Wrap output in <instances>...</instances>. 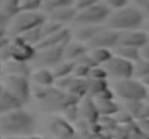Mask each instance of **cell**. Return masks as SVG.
<instances>
[{
	"label": "cell",
	"mask_w": 149,
	"mask_h": 139,
	"mask_svg": "<svg viewBox=\"0 0 149 139\" xmlns=\"http://www.w3.org/2000/svg\"><path fill=\"white\" fill-rule=\"evenodd\" d=\"M145 15L133 4H127L122 9L111 10L110 16L106 20V28L117 32H125L139 29L142 25H145Z\"/></svg>",
	"instance_id": "obj_1"
},
{
	"label": "cell",
	"mask_w": 149,
	"mask_h": 139,
	"mask_svg": "<svg viewBox=\"0 0 149 139\" xmlns=\"http://www.w3.org/2000/svg\"><path fill=\"white\" fill-rule=\"evenodd\" d=\"M32 93L38 100L47 103L52 109H67V107L74 106L78 101V97L72 96L68 92H64V90H61L55 86L44 87V86L33 84Z\"/></svg>",
	"instance_id": "obj_2"
},
{
	"label": "cell",
	"mask_w": 149,
	"mask_h": 139,
	"mask_svg": "<svg viewBox=\"0 0 149 139\" xmlns=\"http://www.w3.org/2000/svg\"><path fill=\"white\" fill-rule=\"evenodd\" d=\"M45 20H47V15L42 12H19L7 22L6 25L7 35L10 38H16L29 29L41 26Z\"/></svg>",
	"instance_id": "obj_3"
},
{
	"label": "cell",
	"mask_w": 149,
	"mask_h": 139,
	"mask_svg": "<svg viewBox=\"0 0 149 139\" xmlns=\"http://www.w3.org/2000/svg\"><path fill=\"white\" fill-rule=\"evenodd\" d=\"M111 92L125 101H142L148 97V87L135 78H126V80H113L110 86Z\"/></svg>",
	"instance_id": "obj_4"
},
{
	"label": "cell",
	"mask_w": 149,
	"mask_h": 139,
	"mask_svg": "<svg viewBox=\"0 0 149 139\" xmlns=\"http://www.w3.org/2000/svg\"><path fill=\"white\" fill-rule=\"evenodd\" d=\"M32 125H33L32 116L23 112L22 109H16L0 115V129L4 132H12V133L28 132L32 129Z\"/></svg>",
	"instance_id": "obj_5"
},
{
	"label": "cell",
	"mask_w": 149,
	"mask_h": 139,
	"mask_svg": "<svg viewBox=\"0 0 149 139\" xmlns=\"http://www.w3.org/2000/svg\"><path fill=\"white\" fill-rule=\"evenodd\" d=\"M111 10L103 3L100 1L97 4L87 7L84 10L77 12L74 23H77L78 26L81 25H100V23H106L107 17L110 16Z\"/></svg>",
	"instance_id": "obj_6"
},
{
	"label": "cell",
	"mask_w": 149,
	"mask_h": 139,
	"mask_svg": "<svg viewBox=\"0 0 149 139\" xmlns=\"http://www.w3.org/2000/svg\"><path fill=\"white\" fill-rule=\"evenodd\" d=\"M3 89L10 94H13L16 98H19L22 103L29 100V96L32 93V87L29 83V77H20V75H3Z\"/></svg>",
	"instance_id": "obj_7"
},
{
	"label": "cell",
	"mask_w": 149,
	"mask_h": 139,
	"mask_svg": "<svg viewBox=\"0 0 149 139\" xmlns=\"http://www.w3.org/2000/svg\"><path fill=\"white\" fill-rule=\"evenodd\" d=\"M107 75L114 78V80H126V78H133L135 77V62L123 59L120 57L113 55L111 59H109L104 65H101Z\"/></svg>",
	"instance_id": "obj_8"
},
{
	"label": "cell",
	"mask_w": 149,
	"mask_h": 139,
	"mask_svg": "<svg viewBox=\"0 0 149 139\" xmlns=\"http://www.w3.org/2000/svg\"><path fill=\"white\" fill-rule=\"evenodd\" d=\"M64 48L65 45L36 49L32 62L39 68H54L56 64H59L64 59Z\"/></svg>",
	"instance_id": "obj_9"
},
{
	"label": "cell",
	"mask_w": 149,
	"mask_h": 139,
	"mask_svg": "<svg viewBox=\"0 0 149 139\" xmlns=\"http://www.w3.org/2000/svg\"><path fill=\"white\" fill-rule=\"evenodd\" d=\"M86 45L88 49H96V48L113 49L116 45H119V32L103 26Z\"/></svg>",
	"instance_id": "obj_10"
},
{
	"label": "cell",
	"mask_w": 149,
	"mask_h": 139,
	"mask_svg": "<svg viewBox=\"0 0 149 139\" xmlns=\"http://www.w3.org/2000/svg\"><path fill=\"white\" fill-rule=\"evenodd\" d=\"M9 48H10V54H12V59H17V61H32L36 49L33 46L28 45L26 42H23L19 36L16 38H12L10 39V44H9Z\"/></svg>",
	"instance_id": "obj_11"
},
{
	"label": "cell",
	"mask_w": 149,
	"mask_h": 139,
	"mask_svg": "<svg viewBox=\"0 0 149 139\" xmlns=\"http://www.w3.org/2000/svg\"><path fill=\"white\" fill-rule=\"evenodd\" d=\"M149 42V35L145 31H139V29H133V31H125V32H119V44L126 46H133L141 49L143 45H146Z\"/></svg>",
	"instance_id": "obj_12"
},
{
	"label": "cell",
	"mask_w": 149,
	"mask_h": 139,
	"mask_svg": "<svg viewBox=\"0 0 149 139\" xmlns=\"http://www.w3.org/2000/svg\"><path fill=\"white\" fill-rule=\"evenodd\" d=\"M71 41V32L68 28H62L61 31L52 34L49 36L42 38V41L35 46V49H42V48H49V46H61V45H67Z\"/></svg>",
	"instance_id": "obj_13"
},
{
	"label": "cell",
	"mask_w": 149,
	"mask_h": 139,
	"mask_svg": "<svg viewBox=\"0 0 149 139\" xmlns=\"http://www.w3.org/2000/svg\"><path fill=\"white\" fill-rule=\"evenodd\" d=\"M1 71L4 75H20V77H31V70L26 62L17 59H9L1 64Z\"/></svg>",
	"instance_id": "obj_14"
},
{
	"label": "cell",
	"mask_w": 149,
	"mask_h": 139,
	"mask_svg": "<svg viewBox=\"0 0 149 139\" xmlns=\"http://www.w3.org/2000/svg\"><path fill=\"white\" fill-rule=\"evenodd\" d=\"M75 15H77V10H75L74 6H64V7H58V9H54V10L48 12L47 17L54 20V22L64 25V23H68V22H74Z\"/></svg>",
	"instance_id": "obj_15"
},
{
	"label": "cell",
	"mask_w": 149,
	"mask_h": 139,
	"mask_svg": "<svg viewBox=\"0 0 149 139\" xmlns=\"http://www.w3.org/2000/svg\"><path fill=\"white\" fill-rule=\"evenodd\" d=\"M88 51V48L86 44L80 42V41H70L65 48H64V59L68 61H77L81 55H84Z\"/></svg>",
	"instance_id": "obj_16"
},
{
	"label": "cell",
	"mask_w": 149,
	"mask_h": 139,
	"mask_svg": "<svg viewBox=\"0 0 149 139\" xmlns=\"http://www.w3.org/2000/svg\"><path fill=\"white\" fill-rule=\"evenodd\" d=\"M31 80L33 81V84L36 86H54L55 83V77L51 68H38L33 73H31Z\"/></svg>",
	"instance_id": "obj_17"
},
{
	"label": "cell",
	"mask_w": 149,
	"mask_h": 139,
	"mask_svg": "<svg viewBox=\"0 0 149 139\" xmlns=\"http://www.w3.org/2000/svg\"><path fill=\"white\" fill-rule=\"evenodd\" d=\"M22 104L23 103L19 98H16L13 94H10L6 90H3V93L0 94V115L16 110V109H20Z\"/></svg>",
	"instance_id": "obj_18"
},
{
	"label": "cell",
	"mask_w": 149,
	"mask_h": 139,
	"mask_svg": "<svg viewBox=\"0 0 149 139\" xmlns=\"http://www.w3.org/2000/svg\"><path fill=\"white\" fill-rule=\"evenodd\" d=\"M101 28L103 26H100V25H81L74 31V38H75V41L87 44Z\"/></svg>",
	"instance_id": "obj_19"
},
{
	"label": "cell",
	"mask_w": 149,
	"mask_h": 139,
	"mask_svg": "<svg viewBox=\"0 0 149 139\" xmlns=\"http://www.w3.org/2000/svg\"><path fill=\"white\" fill-rule=\"evenodd\" d=\"M113 55L116 57H120L123 59H127V61H132V62H136L141 59V51L138 48H133V46H126V45H116L113 49Z\"/></svg>",
	"instance_id": "obj_20"
},
{
	"label": "cell",
	"mask_w": 149,
	"mask_h": 139,
	"mask_svg": "<svg viewBox=\"0 0 149 139\" xmlns=\"http://www.w3.org/2000/svg\"><path fill=\"white\" fill-rule=\"evenodd\" d=\"M75 67V62L74 61H68V59H62L59 64H56L52 70L54 73V77L55 80L56 78H61V77H67V75H71L72 74V70Z\"/></svg>",
	"instance_id": "obj_21"
},
{
	"label": "cell",
	"mask_w": 149,
	"mask_h": 139,
	"mask_svg": "<svg viewBox=\"0 0 149 139\" xmlns=\"http://www.w3.org/2000/svg\"><path fill=\"white\" fill-rule=\"evenodd\" d=\"M96 109L100 115H111L119 110L117 104L113 101V98H94Z\"/></svg>",
	"instance_id": "obj_22"
},
{
	"label": "cell",
	"mask_w": 149,
	"mask_h": 139,
	"mask_svg": "<svg viewBox=\"0 0 149 139\" xmlns=\"http://www.w3.org/2000/svg\"><path fill=\"white\" fill-rule=\"evenodd\" d=\"M19 38H20L23 42H26L28 45H31V46L35 48V46L42 41V31H41V26L23 32L22 35H19Z\"/></svg>",
	"instance_id": "obj_23"
},
{
	"label": "cell",
	"mask_w": 149,
	"mask_h": 139,
	"mask_svg": "<svg viewBox=\"0 0 149 139\" xmlns=\"http://www.w3.org/2000/svg\"><path fill=\"white\" fill-rule=\"evenodd\" d=\"M19 0H1L0 1V13L10 20L13 16L19 13Z\"/></svg>",
	"instance_id": "obj_24"
},
{
	"label": "cell",
	"mask_w": 149,
	"mask_h": 139,
	"mask_svg": "<svg viewBox=\"0 0 149 139\" xmlns=\"http://www.w3.org/2000/svg\"><path fill=\"white\" fill-rule=\"evenodd\" d=\"M88 54L93 57V59L99 64L104 65L109 59L113 58V51L107 49V48H96V49H88Z\"/></svg>",
	"instance_id": "obj_25"
},
{
	"label": "cell",
	"mask_w": 149,
	"mask_h": 139,
	"mask_svg": "<svg viewBox=\"0 0 149 139\" xmlns=\"http://www.w3.org/2000/svg\"><path fill=\"white\" fill-rule=\"evenodd\" d=\"M64 28V25H61V23H58V22H54V20H51L47 17V20L41 25V31H42V38H45V36H49L52 34H55V32H58V31H61Z\"/></svg>",
	"instance_id": "obj_26"
},
{
	"label": "cell",
	"mask_w": 149,
	"mask_h": 139,
	"mask_svg": "<svg viewBox=\"0 0 149 139\" xmlns=\"http://www.w3.org/2000/svg\"><path fill=\"white\" fill-rule=\"evenodd\" d=\"M75 0H44L42 3V10L44 12H51L54 9L58 7H64V6H72Z\"/></svg>",
	"instance_id": "obj_27"
},
{
	"label": "cell",
	"mask_w": 149,
	"mask_h": 139,
	"mask_svg": "<svg viewBox=\"0 0 149 139\" xmlns=\"http://www.w3.org/2000/svg\"><path fill=\"white\" fill-rule=\"evenodd\" d=\"M44 0H19V10L20 12H38L42 9Z\"/></svg>",
	"instance_id": "obj_28"
},
{
	"label": "cell",
	"mask_w": 149,
	"mask_h": 139,
	"mask_svg": "<svg viewBox=\"0 0 149 139\" xmlns=\"http://www.w3.org/2000/svg\"><path fill=\"white\" fill-rule=\"evenodd\" d=\"M146 75H149V61L141 58L139 61L135 62V77L142 80Z\"/></svg>",
	"instance_id": "obj_29"
},
{
	"label": "cell",
	"mask_w": 149,
	"mask_h": 139,
	"mask_svg": "<svg viewBox=\"0 0 149 139\" xmlns=\"http://www.w3.org/2000/svg\"><path fill=\"white\" fill-rule=\"evenodd\" d=\"M125 104H126V109L133 115V116H138L139 117V115H141V112H142V109H143V101H125Z\"/></svg>",
	"instance_id": "obj_30"
},
{
	"label": "cell",
	"mask_w": 149,
	"mask_h": 139,
	"mask_svg": "<svg viewBox=\"0 0 149 139\" xmlns=\"http://www.w3.org/2000/svg\"><path fill=\"white\" fill-rule=\"evenodd\" d=\"M107 77H109V75H107L106 70H104L101 65L91 68L90 73H88V78H90V80H106Z\"/></svg>",
	"instance_id": "obj_31"
},
{
	"label": "cell",
	"mask_w": 149,
	"mask_h": 139,
	"mask_svg": "<svg viewBox=\"0 0 149 139\" xmlns=\"http://www.w3.org/2000/svg\"><path fill=\"white\" fill-rule=\"evenodd\" d=\"M77 64H81V65H86V67H88V68H94V67H99V64L93 59V57L88 54V51L84 54V55H81L77 61H75Z\"/></svg>",
	"instance_id": "obj_32"
},
{
	"label": "cell",
	"mask_w": 149,
	"mask_h": 139,
	"mask_svg": "<svg viewBox=\"0 0 149 139\" xmlns=\"http://www.w3.org/2000/svg\"><path fill=\"white\" fill-rule=\"evenodd\" d=\"M91 68L86 67V65H81V64H77L75 62V67L72 70V75L77 77V78H88V73H90Z\"/></svg>",
	"instance_id": "obj_33"
},
{
	"label": "cell",
	"mask_w": 149,
	"mask_h": 139,
	"mask_svg": "<svg viewBox=\"0 0 149 139\" xmlns=\"http://www.w3.org/2000/svg\"><path fill=\"white\" fill-rule=\"evenodd\" d=\"M97 3H100V0H75L72 6L75 7L77 12H80V10H84L87 7H91V6H94Z\"/></svg>",
	"instance_id": "obj_34"
},
{
	"label": "cell",
	"mask_w": 149,
	"mask_h": 139,
	"mask_svg": "<svg viewBox=\"0 0 149 139\" xmlns=\"http://www.w3.org/2000/svg\"><path fill=\"white\" fill-rule=\"evenodd\" d=\"M103 3H104L110 10H117V9H122V7L127 6L129 0H103Z\"/></svg>",
	"instance_id": "obj_35"
},
{
	"label": "cell",
	"mask_w": 149,
	"mask_h": 139,
	"mask_svg": "<svg viewBox=\"0 0 149 139\" xmlns=\"http://www.w3.org/2000/svg\"><path fill=\"white\" fill-rule=\"evenodd\" d=\"M132 1H133L135 7H138L143 15L149 16V0H132Z\"/></svg>",
	"instance_id": "obj_36"
},
{
	"label": "cell",
	"mask_w": 149,
	"mask_h": 139,
	"mask_svg": "<svg viewBox=\"0 0 149 139\" xmlns=\"http://www.w3.org/2000/svg\"><path fill=\"white\" fill-rule=\"evenodd\" d=\"M9 59H12V54H10L9 45H6L4 48L0 49V62L3 64V62H6V61H9Z\"/></svg>",
	"instance_id": "obj_37"
},
{
	"label": "cell",
	"mask_w": 149,
	"mask_h": 139,
	"mask_svg": "<svg viewBox=\"0 0 149 139\" xmlns=\"http://www.w3.org/2000/svg\"><path fill=\"white\" fill-rule=\"evenodd\" d=\"M139 51H141V58H142V59H148L149 61V42L146 45L142 46Z\"/></svg>",
	"instance_id": "obj_38"
},
{
	"label": "cell",
	"mask_w": 149,
	"mask_h": 139,
	"mask_svg": "<svg viewBox=\"0 0 149 139\" xmlns=\"http://www.w3.org/2000/svg\"><path fill=\"white\" fill-rule=\"evenodd\" d=\"M10 39H12V38L7 36V35H6V36H0V49L4 48L6 45H9V44H10Z\"/></svg>",
	"instance_id": "obj_39"
},
{
	"label": "cell",
	"mask_w": 149,
	"mask_h": 139,
	"mask_svg": "<svg viewBox=\"0 0 149 139\" xmlns=\"http://www.w3.org/2000/svg\"><path fill=\"white\" fill-rule=\"evenodd\" d=\"M7 35V29H6V25H0V36H6ZM9 36V35H7Z\"/></svg>",
	"instance_id": "obj_40"
},
{
	"label": "cell",
	"mask_w": 149,
	"mask_h": 139,
	"mask_svg": "<svg viewBox=\"0 0 149 139\" xmlns=\"http://www.w3.org/2000/svg\"><path fill=\"white\" fill-rule=\"evenodd\" d=\"M7 22H9V20H7V17H6L4 15H1V13H0V25H7Z\"/></svg>",
	"instance_id": "obj_41"
},
{
	"label": "cell",
	"mask_w": 149,
	"mask_h": 139,
	"mask_svg": "<svg viewBox=\"0 0 149 139\" xmlns=\"http://www.w3.org/2000/svg\"><path fill=\"white\" fill-rule=\"evenodd\" d=\"M141 81H142V83H143V84H145V86H146V87L149 89V75H146V77H143V78H142Z\"/></svg>",
	"instance_id": "obj_42"
},
{
	"label": "cell",
	"mask_w": 149,
	"mask_h": 139,
	"mask_svg": "<svg viewBox=\"0 0 149 139\" xmlns=\"http://www.w3.org/2000/svg\"><path fill=\"white\" fill-rule=\"evenodd\" d=\"M145 28H146V31L149 32V19L146 20V22H145Z\"/></svg>",
	"instance_id": "obj_43"
},
{
	"label": "cell",
	"mask_w": 149,
	"mask_h": 139,
	"mask_svg": "<svg viewBox=\"0 0 149 139\" xmlns=\"http://www.w3.org/2000/svg\"><path fill=\"white\" fill-rule=\"evenodd\" d=\"M3 90H4V89H3V84H1V83H0V94H1V93H3Z\"/></svg>",
	"instance_id": "obj_44"
},
{
	"label": "cell",
	"mask_w": 149,
	"mask_h": 139,
	"mask_svg": "<svg viewBox=\"0 0 149 139\" xmlns=\"http://www.w3.org/2000/svg\"><path fill=\"white\" fill-rule=\"evenodd\" d=\"M0 73H1V62H0Z\"/></svg>",
	"instance_id": "obj_45"
},
{
	"label": "cell",
	"mask_w": 149,
	"mask_h": 139,
	"mask_svg": "<svg viewBox=\"0 0 149 139\" xmlns=\"http://www.w3.org/2000/svg\"><path fill=\"white\" fill-rule=\"evenodd\" d=\"M0 1H1V0H0Z\"/></svg>",
	"instance_id": "obj_46"
}]
</instances>
